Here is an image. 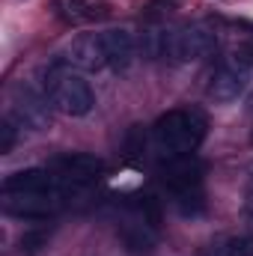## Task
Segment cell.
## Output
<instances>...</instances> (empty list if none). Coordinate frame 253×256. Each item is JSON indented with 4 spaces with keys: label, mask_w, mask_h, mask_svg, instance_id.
I'll use <instances>...</instances> for the list:
<instances>
[{
    "label": "cell",
    "mask_w": 253,
    "mask_h": 256,
    "mask_svg": "<svg viewBox=\"0 0 253 256\" xmlns=\"http://www.w3.org/2000/svg\"><path fill=\"white\" fill-rule=\"evenodd\" d=\"M39 78H42L39 90L51 98V104L57 110H63L66 116H86L96 108V92L80 74L68 72L63 66H48V68L39 72Z\"/></svg>",
    "instance_id": "1"
},
{
    "label": "cell",
    "mask_w": 253,
    "mask_h": 256,
    "mask_svg": "<svg viewBox=\"0 0 253 256\" xmlns=\"http://www.w3.org/2000/svg\"><path fill=\"white\" fill-rule=\"evenodd\" d=\"M206 128L208 122L200 110H170L155 122L152 137L164 155H194L206 140Z\"/></svg>",
    "instance_id": "2"
},
{
    "label": "cell",
    "mask_w": 253,
    "mask_h": 256,
    "mask_svg": "<svg viewBox=\"0 0 253 256\" xmlns=\"http://www.w3.org/2000/svg\"><path fill=\"white\" fill-rule=\"evenodd\" d=\"M9 120L18 128L45 131L51 126V98L36 84L18 80L9 90Z\"/></svg>",
    "instance_id": "3"
},
{
    "label": "cell",
    "mask_w": 253,
    "mask_h": 256,
    "mask_svg": "<svg viewBox=\"0 0 253 256\" xmlns=\"http://www.w3.org/2000/svg\"><path fill=\"white\" fill-rule=\"evenodd\" d=\"M218 51V33L206 24H185L179 30H167L164 60L173 63H196Z\"/></svg>",
    "instance_id": "4"
},
{
    "label": "cell",
    "mask_w": 253,
    "mask_h": 256,
    "mask_svg": "<svg viewBox=\"0 0 253 256\" xmlns=\"http://www.w3.org/2000/svg\"><path fill=\"white\" fill-rule=\"evenodd\" d=\"M48 167L57 173V179H60L63 185H68L72 191H80V188L92 185V182L102 176L104 161L96 158V155H90V152H63V155H57Z\"/></svg>",
    "instance_id": "5"
},
{
    "label": "cell",
    "mask_w": 253,
    "mask_h": 256,
    "mask_svg": "<svg viewBox=\"0 0 253 256\" xmlns=\"http://www.w3.org/2000/svg\"><path fill=\"white\" fill-rule=\"evenodd\" d=\"M158 176L173 196L202 188V164L194 155H164L158 164Z\"/></svg>",
    "instance_id": "6"
},
{
    "label": "cell",
    "mask_w": 253,
    "mask_h": 256,
    "mask_svg": "<svg viewBox=\"0 0 253 256\" xmlns=\"http://www.w3.org/2000/svg\"><path fill=\"white\" fill-rule=\"evenodd\" d=\"M248 80H250V72H248L244 66H238L236 60L220 63L212 72L208 84H206V96H208L212 102H218V104L236 102V98L248 90Z\"/></svg>",
    "instance_id": "7"
},
{
    "label": "cell",
    "mask_w": 253,
    "mask_h": 256,
    "mask_svg": "<svg viewBox=\"0 0 253 256\" xmlns=\"http://www.w3.org/2000/svg\"><path fill=\"white\" fill-rule=\"evenodd\" d=\"M66 200L57 194H3V212L21 220H45Z\"/></svg>",
    "instance_id": "8"
},
{
    "label": "cell",
    "mask_w": 253,
    "mask_h": 256,
    "mask_svg": "<svg viewBox=\"0 0 253 256\" xmlns=\"http://www.w3.org/2000/svg\"><path fill=\"white\" fill-rule=\"evenodd\" d=\"M66 63L80 68V72H98L104 68V48H102V33H80L72 39V45L66 48Z\"/></svg>",
    "instance_id": "9"
},
{
    "label": "cell",
    "mask_w": 253,
    "mask_h": 256,
    "mask_svg": "<svg viewBox=\"0 0 253 256\" xmlns=\"http://www.w3.org/2000/svg\"><path fill=\"white\" fill-rule=\"evenodd\" d=\"M102 48H104L108 68H114V72H126L128 66L134 63V48L137 45H134V36L126 27L102 30Z\"/></svg>",
    "instance_id": "10"
},
{
    "label": "cell",
    "mask_w": 253,
    "mask_h": 256,
    "mask_svg": "<svg viewBox=\"0 0 253 256\" xmlns=\"http://www.w3.org/2000/svg\"><path fill=\"white\" fill-rule=\"evenodd\" d=\"M155 232L158 230H152V226H146L140 220H128L120 230V238H122V244L131 254H146V250L155 248Z\"/></svg>",
    "instance_id": "11"
},
{
    "label": "cell",
    "mask_w": 253,
    "mask_h": 256,
    "mask_svg": "<svg viewBox=\"0 0 253 256\" xmlns=\"http://www.w3.org/2000/svg\"><path fill=\"white\" fill-rule=\"evenodd\" d=\"M131 208H134V214H137L140 224H146L152 230L161 226V200L155 194H137L134 202H131Z\"/></svg>",
    "instance_id": "12"
},
{
    "label": "cell",
    "mask_w": 253,
    "mask_h": 256,
    "mask_svg": "<svg viewBox=\"0 0 253 256\" xmlns=\"http://www.w3.org/2000/svg\"><path fill=\"white\" fill-rule=\"evenodd\" d=\"M202 256H253V236H236L224 244H212Z\"/></svg>",
    "instance_id": "13"
},
{
    "label": "cell",
    "mask_w": 253,
    "mask_h": 256,
    "mask_svg": "<svg viewBox=\"0 0 253 256\" xmlns=\"http://www.w3.org/2000/svg\"><path fill=\"white\" fill-rule=\"evenodd\" d=\"M176 208L182 218H200L206 212V194L202 188H194V191H185V194H176Z\"/></svg>",
    "instance_id": "14"
},
{
    "label": "cell",
    "mask_w": 253,
    "mask_h": 256,
    "mask_svg": "<svg viewBox=\"0 0 253 256\" xmlns=\"http://www.w3.org/2000/svg\"><path fill=\"white\" fill-rule=\"evenodd\" d=\"M18 248L24 256H36L42 248H48V232L45 230H27L21 238H18Z\"/></svg>",
    "instance_id": "15"
},
{
    "label": "cell",
    "mask_w": 253,
    "mask_h": 256,
    "mask_svg": "<svg viewBox=\"0 0 253 256\" xmlns=\"http://www.w3.org/2000/svg\"><path fill=\"white\" fill-rule=\"evenodd\" d=\"M68 9H72V15L86 18V21L108 15V6H104V3H96V0H68Z\"/></svg>",
    "instance_id": "16"
},
{
    "label": "cell",
    "mask_w": 253,
    "mask_h": 256,
    "mask_svg": "<svg viewBox=\"0 0 253 256\" xmlns=\"http://www.w3.org/2000/svg\"><path fill=\"white\" fill-rule=\"evenodd\" d=\"M15 140H18V126L12 120H3L0 122V155H9L15 149Z\"/></svg>",
    "instance_id": "17"
},
{
    "label": "cell",
    "mask_w": 253,
    "mask_h": 256,
    "mask_svg": "<svg viewBox=\"0 0 253 256\" xmlns=\"http://www.w3.org/2000/svg\"><path fill=\"white\" fill-rule=\"evenodd\" d=\"M232 60H236L238 66H244V68H250L253 66V39L236 48V57H232Z\"/></svg>",
    "instance_id": "18"
},
{
    "label": "cell",
    "mask_w": 253,
    "mask_h": 256,
    "mask_svg": "<svg viewBox=\"0 0 253 256\" xmlns=\"http://www.w3.org/2000/svg\"><path fill=\"white\" fill-rule=\"evenodd\" d=\"M244 220H248V226L253 232V196H248V202H244Z\"/></svg>",
    "instance_id": "19"
},
{
    "label": "cell",
    "mask_w": 253,
    "mask_h": 256,
    "mask_svg": "<svg viewBox=\"0 0 253 256\" xmlns=\"http://www.w3.org/2000/svg\"><path fill=\"white\" fill-rule=\"evenodd\" d=\"M250 143H253V131H250Z\"/></svg>",
    "instance_id": "20"
}]
</instances>
